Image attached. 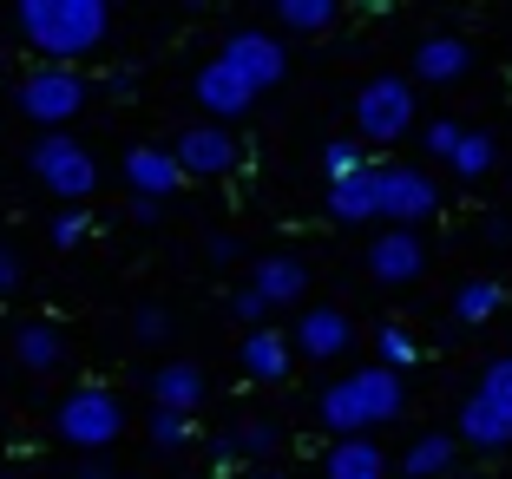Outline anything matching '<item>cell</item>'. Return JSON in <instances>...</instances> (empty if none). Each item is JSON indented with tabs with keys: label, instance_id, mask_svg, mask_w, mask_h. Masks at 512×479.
<instances>
[{
	"label": "cell",
	"instance_id": "cell-29",
	"mask_svg": "<svg viewBox=\"0 0 512 479\" xmlns=\"http://www.w3.org/2000/svg\"><path fill=\"white\" fill-rule=\"evenodd\" d=\"M368 165H375V158H368L362 138H329V145H322V178H329V184L355 178V171H368Z\"/></svg>",
	"mask_w": 512,
	"mask_h": 479
},
{
	"label": "cell",
	"instance_id": "cell-23",
	"mask_svg": "<svg viewBox=\"0 0 512 479\" xmlns=\"http://www.w3.org/2000/svg\"><path fill=\"white\" fill-rule=\"evenodd\" d=\"M276 440H283V434H276V420H243V427H230V434L211 440V453L224 466H237V460H270Z\"/></svg>",
	"mask_w": 512,
	"mask_h": 479
},
{
	"label": "cell",
	"instance_id": "cell-28",
	"mask_svg": "<svg viewBox=\"0 0 512 479\" xmlns=\"http://www.w3.org/2000/svg\"><path fill=\"white\" fill-rule=\"evenodd\" d=\"M86 237H92V210L86 204H60L53 217H46V243H53V250H86Z\"/></svg>",
	"mask_w": 512,
	"mask_h": 479
},
{
	"label": "cell",
	"instance_id": "cell-40",
	"mask_svg": "<svg viewBox=\"0 0 512 479\" xmlns=\"http://www.w3.org/2000/svg\"><path fill=\"white\" fill-rule=\"evenodd\" d=\"M250 479H289V473H276V466H256V473Z\"/></svg>",
	"mask_w": 512,
	"mask_h": 479
},
{
	"label": "cell",
	"instance_id": "cell-35",
	"mask_svg": "<svg viewBox=\"0 0 512 479\" xmlns=\"http://www.w3.org/2000/svg\"><path fill=\"white\" fill-rule=\"evenodd\" d=\"M204 256H211L217 270H230V263H243V237L237 230H211V237H204Z\"/></svg>",
	"mask_w": 512,
	"mask_h": 479
},
{
	"label": "cell",
	"instance_id": "cell-42",
	"mask_svg": "<svg viewBox=\"0 0 512 479\" xmlns=\"http://www.w3.org/2000/svg\"><path fill=\"white\" fill-rule=\"evenodd\" d=\"M447 479H473V473H447Z\"/></svg>",
	"mask_w": 512,
	"mask_h": 479
},
{
	"label": "cell",
	"instance_id": "cell-5",
	"mask_svg": "<svg viewBox=\"0 0 512 479\" xmlns=\"http://www.w3.org/2000/svg\"><path fill=\"white\" fill-rule=\"evenodd\" d=\"M27 171H33V184L53 191L60 204H86V197L99 191V158H92L73 132H40L27 145Z\"/></svg>",
	"mask_w": 512,
	"mask_h": 479
},
{
	"label": "cell",
	"instance_id": "cell-13",
	"mask_svg": "<svg viewBox=\"0 0 512 479\" xmlns=\"http://www.w3.org/2000/svg\"><path fill=\"white\" fill-rule=\"evenodd\" d=\"M250 289L263 302H270V309H309V263H302V256H289V250H263L250 263Z\"/></svg>",
	"mask_w": 512,
	"mask_h": 479
},
{
	"label": "cell",
	"instance_id": "cell-11",
	"mask_svg": "<svg viewBox=\"0 0 512 479\" xmlns=\"http://www.w3.org/2000/svg\"><path fill=\"white\" fill-rule=\"evenodd\" d=\"M191 99L204 105V119H211V125H237L243 112H250L256 99H263V92H256L243 73H230V66L211 53V60H204V66L191 73Z\"/></svg>",
	"mask_w": 512,
	"mask_h": 479
},
{
	"label": "cell",
	"instance_id": "cell-33",
	"mask_svg": "<svg viewBox=\"0 0 512 479\" xmlns=\"http://www.w3.org/2000/svg\"><path fill=\"white\" fill-rule=\"evenodd\" d=\"M473 394H486V401H499L512 414V355H493V361H486V368H480V388H473Z\"/></svg>",
	"mask_w": 512,
	"mask_h": 479
},
{
	"label": "cell",
	"instance_id": "cell-2",
	"mask_svg": "<svg viewBox=\"0 0 512 479\" xmlns=\"http://www.w3.org/2000/svg\"><path fill=\"white\" fill-rule=\"evenodd\" d=\"M407 414V381L394 375V368H381V361H368V368H348V375H335L329 388L316 394V420L329 440H362L375 434V427H388V420Z\"/></svg>",
	"mask_w": 512,
	"mask_h": 479
},
{
	"label": "cell",
	"instance_id": "cell-25",
	"mask_svg": "<svg viewBox=\"0 0 512 479\" xmlns=\"http://www.w3.org/2000/svg\"><path fill=\"white\" fill-rule=\"evenodd\" d=\"M342 20L335 0H276V27L283 33H329Z\"/></svg>",
	"mask_w": 512,
	"mask_h": 479
},
{
	"label": "cell",
	"instance_id": "cell-14",
	"mask_svg": "<svg viewBox=\"0 0 512 479\" xmlns=\"http://www.w3.org/2000/svg\"><path fill=\"white\" fill-rule=\"evenodd\" d=\"M119 171H125V184H132V197H158L165 204L171 191L184 184V165H178V151L171 145H158V138H145V145H132L119 158Z\"/></svg>",
	"mask_w": 512,
	"mask_h": 479
},
{
	"label": "cell",
	"instance_id": "cell-19",
	"mask_svg": "<svg viewBox=\"0 0 512 479\" xmlns=\"http://www.w3.org/2000/svg\"><path fill=\"white\" fill-rule=\"evenodd\" d=\"M460 447L506 453L512 447V414L499 401H486V394H467V401H460Z\"/></svg>",
	"mask_w": 512,
	"mask_h": 479
},
{
	"label": "cell",
	"instance_id": "cell-39",
	"mask_svg": "<svg viewBox=\"0 0 512 479\" xmlns=\"http://www.w3.org/2000/svg\"><path fill=\"white\" fill-rule=\"evenodd\" d=\"M79 479H112V473H106V460H86V466H79Z\"/></svg>",
	"mask_w": 512,
	"mask_h": 479
},
{
	"label": "cell",
	"instance_id": "cell-21",
	"mask_svg": "<svg viewBox=\"0 0 512 479\" xmlns=\"http://www.w3.org/2000/svg\"><path fill=\"white\" fill-rule=\"evenodd\" d=\"M394 460L381 453L375 434L362 440H329V453H322V479H388Z\"/></svg>",
	"mask_w": 512,
	"mask_h": 479
},
{
	"label": "cell",
	"instance_id": "cell-38",
	"mask_svg": "<svg viewBox=\"0 0 512 479\" xmlns=\"http://www.w3.org/2000/svg\"><path fill=\"white\" fill-rule=\"evenodd\" d=\"M132 86H138V73H132V66H119V73L106 79V92H112V99H132Z\"/></svg>",
	"mask_w": 512,
	"mask_h": 479
},
{
	"label": "cell",
	"instance_id": "cell-9",
	"mask_svg": "<svg viewBox=\"0 0 512 479\" xmlns=\"http://www.w3.org/2000/svg\"><path fill=\"white\" fill-rule=\"evenodd\" d=\"M171 151H178L184 178H230V171L243 165V138L230 132V125H211V119L184 125V132L171 138Z\"/></svg>",
	"mask_w": 512,
	"mask_h": 479
},
{
	"label": "cell",
	"instance_id": "cell-15",
	"mask_svg": "<svg viewBox=\"0 0 512 479\" xmlns=\"http://www.w3.org/2000/svg\"><path fill=\"white\" fill-rule=\"evenodd\" d=\"M467 73H473V40H460V33L414 40V86H460Z\"/></svg>",
	"mask_w": 512,
	"mask_h": 479
},
{
	"label": "cell",
	"instance_id": "cell-41",
	"mask_svg": "<svg viewBox=\"0 0 512 479\" xmlns=\"http://www.w3.org/2000/svg\"><path fill=\"white\" fill-rule=\"evenodd\" d=\"M0 479H33V473H14V466H7V473H0Z\"/></svg>",
	"mask_w": 512,
	"mask_h": 479
},
{
	"label": "cell",
	"instance_id": "cell-24",
	"mask_svg": "<svg viewBox=\"0 0 512 479\" xmlns=\"http://www.w3.org/2000/svg\"><path fill=\"white\" fill-rule=\"evenodd\" d=\"M499 309H506V283H493V276H467V283L453 289V322L460 329H480Z\"/></svg>",
	"mask_w": 512,
	"mask_h": 479
},
{
	"label": "cell",
	"instance_id": "cell-31",
	"mask_svg": "<svg viewBox=\"0 0 512 479\" xmlns=\"http://www.w3.org/2000/svg\"><path fill=\"white\" fill-rule=\"evenodd\" d=\"M132 342H145V348L171 342V309H165V302H138V309H132Z\"/></svg>",
	"mask_w": 512,
	"mask_h": 479
},
{
	"label": "cell",
	"instance_id": "cell-32",
	"mask_svg": "<svg viewBox=\"0 0 512 479\" xmlns=\"http://www.w3.org/2000/svg\"><path fill=\"white\" fill-rule=\"evenodd\" d=\"M460 138H467V125H453V119H427L421 125V151H427V158H440V165H453Z\"/></svg>",
	"mask_w": 512,
	"mask_h": 479
},
{
	"label": "cell",
	"instance_id": "cell-4",
	"mask_svg": "<svg viewBox=\"0 0 512 479\" xmlns=\"http://www.w3.org/2000/svg\"><path fill=\"white\" fill-rule=\"evenodd\" d=\"M86 99H92V79L79 73V66H33L14 86V112L33 119V125H46V132H66V125L86 112Z\"/></svg>",
	"mask_w": 512,
	"mask_h": 479
},
{
	"label": "cell",
	"instance_id": "cell-22",
	"mask_svg": "<svg viewBox=\"0 0 512 479\" xmlns=\"http://www.w3.org/2000/svg\"><path fill=\"white\" fill-rule=\"evenodd\" d=\"M322 204H329L335 224H375V217H381V165H368V171H355V178L329 184Z\"/></svg>",
	"mask_w": 512,
	"mask_h": 479
},
{
	"label": "cell",
	"instance_id": "cell-36",
	"mask_svg": "<svg viewBox=\"0 0 512 479\" xmlns=\"http://www.w3.org/2000/svg\"><path fill=\"white\" fill-rule=\"evenodd\" d=\"M20 283H27V263H20V250H14V243L0 237V302L14 296V289H20Z\"/></svg>",
	"mask_w": 512,
	"mask_h": 479
},
{
	"label": "cell",
	"instance_id": "cell-37",
	"mask_svg": "<svg viewBox=\"0 0 512 479\" xmlns=\"http://www.w3.org/2000/svg\"><path fill=\"white\" fill-rule=\"evenodd\" d=\"M125 210H132V224H158V217H165V204H158V197H132Z\"/></svg>",
	"mask_w": 512,
	"mask_h": 479
},
{
	"label": "cell",
	"instance_id": "cell-27",
	"mask_svg": "<svg viewBox=\"0 0 512 479\" xmlns=\"http://www.w3.org/2000/svg\"><path fill=\"white\" fill-rule=\"evenodd\" d=\"M375 361H381V368H394V375H407V368L421 361L414 329H407V322H381V329H375Z\"/></svg>",
	"mask_w": 512,
	"mask_h": 479
},
{
	"label": "cell",
	"instance_id": "cell-12",
	"mask_svg": "<svg viewBox=\"0 0 512 479\" xmlns=\"http://www.w3.org/2000/svg\"><path fill=\"white\" fill-rule=\"evenodd\" d=\"M368 276L388 289H407L427 276V243L421 230H381L375 243H368Z\"/></svg>",
	"mask_w": 512,
	"mask_h": 479
},
{
	"label": "cell",
	"instance_id": "cell-18",
	"mask_svg": "<svg viewBox=\"0 0 512 479\" xmlns=\"http://www.w3.org/2000/svg\"><path fill=\"white\" fill-rule=\"evenodd\" d=\"M66 355H73V342H66L60 322H46V315L14 322V361L27 375H53V368H66Z\"/></svg>",
	"mask_w": 512,
	"mask_h": 479
},
{
	"label": "cell",
	"instance_id": "cell-6",
	"mask_svg": "<svg viewBox=\"0 0 512 479\" xmlns=\"http://www.w3.org/2000/svg\"><path fill=\"white\" fill-rule=\"evenodd\" d=\"M414 119H421V92L401 73H375L355 92V138L362 145H401L414 132Z\"/></svg>",
	"mask_w": 512,
	"mask_h": 479
},
{
	"label": "cell",
	"instance_id": "cell-16",
	"mask_svg": "<svg viewBox=\"0 0 512 479\" xmlns=\"http://www.w3.org/2000/svg\"><path fill=\"white\" fill-rule=\"evenodd\" d=\"M237 368L256 381V388H283L289 375H296V342H289L283 329H250L243 335V348H237Z\"/></svg>",
	"mask_w": 512,
	"mask_h": 479
},
{
	"label": "cell",
	"instance_id": "cell-3",
	"mask_svg": "<svg viewBox=\"0 0 512 479\" xmlns=\"http://www.w3.org/2000/svg\"><path fill=\"white\" fill-rule=\"evenodd\" d=\"M53 434H60L66 447H79V453H106V447H119V434H125V407H119V394H112L106 381H79V388H66L60 407H53Z\"/></svg>",
	"mask_w": 512,
	"mask_h": 479
},
{
	"label": "cell",
	"instance_id": "cell-43",
	"mask_svg": "<svg viewBox=\"0 0 512 479\" xmlns=\"http://www.w3.org/2000/svg\"><path fill=\"white\" fill-rule=\"evenodd\" d=\"M0 66H7V46H0Z\"/></svg>",
	"mask_w": 512,
	"mask_h": 479
},
{
	"label": "cell",
	"instance_id": "cell-30",
	"mask_svg": "<svg viewBox=\"0 0 512 479\" xmlns=\"http://www.w3.org/2000/svg\"><path fill=\"white\" fill-rule=\"evenodd\" d=\"M145 434H151V447H158V453H178V447H191V414H165V407H151Z\"/></svg>",
	"mask_w": 512,
	"mask_h": 479
},
{
	"label": "cell",
	"instance_id": "cell-26",
	"mask_svg": "<svg viewBox=\"0 0 512 479\" xmlns=\"http://www.w3.org/2000/svg\"><path fill=\"white\" fill-rule=\"evenodd\" d=\"M493 165H499V138H493V132H467V138H460V151H453V165H447V171H453L460 184H480Z\"/></svg>",
	"mask_w": 512,
	"mask_h": 479
},
{
	"label": "cell",
	"instance_id": "cell-1",
	"mask_svg": "<svg viewBox=\"0 0 512 479\" xmlns=\"http://www.w3.org/2000/svg\"><path fill=\"white\" fill-rule=\"evenodd\" d=\"M14 33L40 66H86L112 40L106 0H14Z\"/></svg>",
	"mask_w": 512,
	"mask_h": 479
},
{
	"label": "cell",
	"instance_id": "cell-10",
	"mask_svg": "<svg viewBox=\"0 0 512 479\" xmlns=\"http://www.w3.org/2000/svg\"><path fill=\"white\" fill-rule=\"evenodd\" d=\"M289 342H296V361H342L348 348H355V322H348V309H335V302H309V309L296 315V329H289Z\"/></svg>",
	"mask_w": 512,
	"mask_h": 479
},
{
	"label": "cell",
	"instance_id": "cell-20",
	"mask_svg": "<svg viewBox=\"0 0 512 479\" xmlns=\"http://www.w3.org/2000/svg\"><path fill=\"white\" fill-rule=\"evenodd\" d=\"M394 473L401 479H447V473H460V434H414L407 440V453L394 460Z\"/></svg>",
	"mask_w": 512,
	"mask_h": 479
},
{
	"label": "cell",
	"instance_id": "cell-7",
	"mask_svg": "<svg viewBox=\"0 0 512 479\" xmlns=\"http://www.w3.org/2000/svg\"><path fill=\"white\" fill-rule=\"evenodd\" d=\"M440 217V184L421 165H381V224L388 230H421Z\"/></svg>",
	"mask_w": 512,
	"mask_h": 479
},
{
	"label": "cell",
	"instance_id": "cell-17",
	"mask_svg": "<svg viewBox=\"0 0 512 479\" xmlns=\"http://www.w3.org/2000/svg\"><path fill=\"white\" fill-rule=\"evenodd\" d=\"M151 407H165V414H197V407H204V394H211V381H204V368H197V361H158V368H151Z\"/></svg>",
	"mask_w": 512,
	"mask_h": 479
},
{
	"label": "cell",
	"instance_id": "cell-8",
	"mask_svg": "<svg viewBox=\"0 0 512 479\" xmlns=\"http://www.w3.org/2000/svg\"><path fill=\"white\" fill-rule=\"evenodd\" d=\"M217 60H224L230 73H243L256 92H270V86H283V73H289V46L276 40L270 27H237V33H224Z\"/></svg>",
	"mask_w": 512,
	"mask_h": 479
},
{
	"label": "cell",
	"instance_id": "cell-34",
	"mask_svg": "<svg viewBox=\"0 0 512 479\" xmlns=\"http://www.w3.org/2000/svg\"><path fill=\"white\" fill-rule=\"evenodd\" d=\"M230 315H237V322H243V335H250V329H270V302L256 296L250 283H243L237 296H230Z\"/></svg>",
	"mask_w": 512,
	"mask_h": 479
}]
</instances>
